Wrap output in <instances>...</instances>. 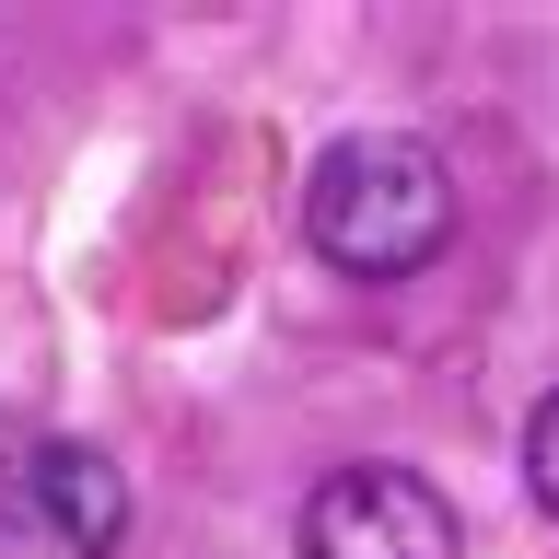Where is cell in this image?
Wrapping results in <instances>:
<instances>
[{
    "label": "cell",
    "mask_w": 559,
    "mask_h": 559,
    "mask_svg": "<svg viewBox=\"0 0 559 559\" xmlns=\"http://www.w3.org/2000/svg\"><path fill=\"white\" fill-rule=\"evenodd\" d=\"M304 234H314V257L349 269V280H408V269H431L443 234H454V175H443V152H419V140H396V129L338 140V152L314 164V187H304Z\"/></svg>",
    "instance_id": "cell-1"
},
{
    "label": "cell",
    "mask_w": 559,
    "mask_h": 559,
    "mask_svg": "<svg viewBox=\"0 0 559 559\" xmlns=\"http://www.w3.org/2000/svg\"><path fill=\"white\" fill-rule=\"evenodd\" d=\"M129 478L94 443H24L0 466V559H117Z\"/></svg>",
    "instance_id": "cell-2"
},
{
    "label": "cell",
    "mask_w": 559,
    "mask_h": 559,
    "mask_svg": "<svg viewBox=\"0 0 559 559\" xmlns=\"http://www.w3.org/2000/svg\"><path fill=\"white\" fill-rule=\"evenodd\" d=\"M304 559H454V501L419 466H338L304 501Z\"/></svg>",
    "instance_id": "cell-3"
},
{
    "label": "cell",
    "mask_w": 559,
    "mask_h": 559,
    "mask_svg": "<svg viewBox=\"0 0 559 559\" xmlns=\"http://www.w3.org/2000/svg\"><path fill=\"white\" fill-rule=\"evenodd\" d=\"M524 489H536V501L559 513V396H548L536 419H524Z\"/></svg>",
    "instance_id": "cell-4"
}]
</instances>
